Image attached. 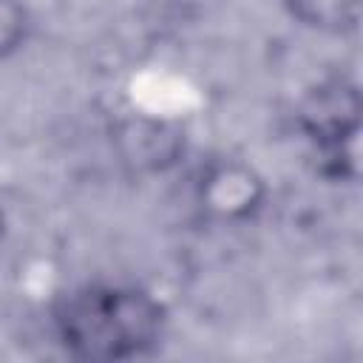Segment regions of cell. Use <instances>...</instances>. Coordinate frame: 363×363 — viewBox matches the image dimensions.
<instances>
[{
    "mask_svg": "<svg viewBox=\"0 0 363 363\" xmlns=\"http://www.w3.org/2000/svg\"><path fill=\"white\" fill-rule=\"evenodd\" d=\"M264 176L241 159H210L196 179V204L221 224L252 221L267 204Z\"/></svg>",
    "mask_w": 363,
    "mask_h": 363,
    "instance_id": "obj_2",
    "label": "cell"
},
{
    "mask_svg": "<svg viewBox=\"0 0 363 363\" xmlns=\"http://www.w3.org/2000/svg\"><path fill=\"white\" fill-rule=\"evenodd\" d=\"M360 91L349 77H329L309 88L298 105V125L315 153L343 147L360 139Z\"/></svg>",
    "mask_w": 363,
    "mask_h": 363,
    "instance_id": "obj_3",
    "label": "cell"
},
{
    "mask_svg": "<svg viewBox=\"0 0 363 363\" xmlns=\"http://www.w3.org/2000/svg\"><path fill=\"white\" fill-rule=\"evenodd\" d=\"M111 147L130 173L153 176L182 162L187 136L184 128L170 119L153 113H125L111 128Z\"/></svg>",
    "mask_w": 363,
    "mask_h": 363,
    "instance_id": "obj_4",
    "label": "cell"
},
{
    "mask_svg": "<svg viewBox=\"0 0 363 363\" xmlns=\"http://www.w3.org/2000/svg\"><path fill=\"white\" fill-rule=\"evenodd\" d=\"M284 9L315 31L343 34L360 23V0H281Z\"/></svg>",
    "mask_w": 363,
    "mask_h": 363,
    "instance_id": "obj_5",
    "label": "cell"
},
{
    "mask_svg": "<svg viewBox=\"0 0 363 363\" xmlns=\"http://www.w3.org/2000/svg\"><path fill=\"white\" fill-rule=\"evenodd\" d=\"M31 31V17L23 0H0V60L17 54Z\"/></svg>",
    "mask_w": 363,
    "mask_h": 363,
    "instance_id": "obj_6",
    "label": "cell"
},
{
    "mask_svg": "<svg viewBox=\"0 0 363 363\" xmlns=\"http://www.w3.org/2000/svg\"><path fill=\"white\" fill-rule=\"evenodd\" d=\"M167 312L142 286H82L54 309V329L71 357L130 360L153 352L164 335Z\"/></svg>",
    "mask_w": 363,
    "mask_h": 363,
    "instance_id": "obj_1",
    "label": "cell"
}]
</instances>
